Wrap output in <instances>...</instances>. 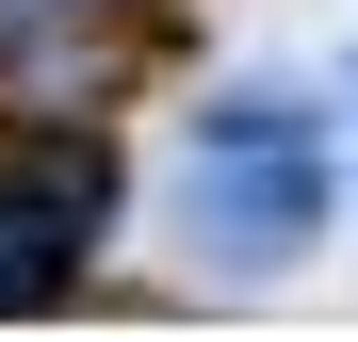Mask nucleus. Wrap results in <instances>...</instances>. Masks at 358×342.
Returning a JSON list of instances; mask_svg holds the SVG:
<instances>
[{
	"mask_svg": "<svg viewBox=\"0 0 358 342\" xmlns=\"http://www.w3.org/2000/svg\"><path fill=\"white\" fill-rule=\"evenodd\" d=\"M179 228H196V261L277 277V261L326 228V114H293V98H228V114H196Z\"/></svg>",
	"mask_w": 358,
	"mask_h": 342,
	"instance_id": "f257e3e1",
	"label": "nucleus"
},
{
	"mask_svg": "<svg viewBox=\"0 0 358 342\" xmlns=\"http://www.w3.org/2000/svg\"><path fill=\"white\" fill-rule=\"evenodd\" d=\"M98 228H114L98 131H33L17 163H0V310H49V294L98 261Z\"/></svg>",
	"mask_w": 358,
	"mask_h": 342,
	"instance_id": "f03ea898",
	"label": "nucleus"
}]
</instances>
